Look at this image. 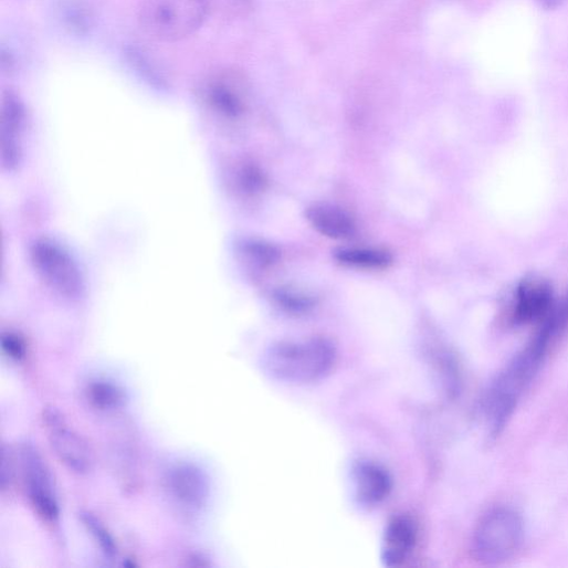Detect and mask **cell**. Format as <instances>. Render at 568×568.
<instances>
[{
    "label": "cell",
    "instance_id": "9",
    "mask_svg": "<svg viewBox=\"0 0 568 568\" xmlns=\"http://www.w3.org/2000/svg\"><path fill=\"white\" fill-rule=\"evenodd\" d=\"M351 486L360 505L375 507L389 497L393 483L383 465L369 459H360L353 464Z\"/></svg>",
    "mask_w": 568,
    "mask_h": 568
},
{
    "label": "cell",
    "instance_id": "20",
    "mask_svg": "<svg viewBox=\"0 0 568 568\" xmlns=\"http://www.w3.org/2000/svg\"><path fill=\"white\" fill-rule=\"evenodd\" d=\"M61 11L64 22L73 31L82 33L88 28L90 15L82 4L67 2L62 7Z\"/></svg>",
    "mask_w": 568,
    "mask_h": 568
},
{
    "label": "cell",
    "instance_id": "6",
    "mask_svg": "<svg viewBox=\"0 0 568 568\" xmlns=\"http://www.w3.org/2000/svg\"><path fill=\"white\" fill-rule=\"evenodd\" d=\"M43 424L50 445L61 463L77 474H86L93 469L94 454L91 446L59 410H44Z\"/></svg>",
    "mask_w": 568,
    "mask_h": 568
},
{
    "label": "cell",
    "instance_id": "1",
    "mask_svg": "<svg viewBox=\"0 0 568 568\" xmlns=\"http://www.w3.org/2000/svg\"><path fill=\"white\" fill-rule=\"evenodd\" d=\"M337 348L326 337L281 341L264 355L262 368L275 381L308 385L324 379L337 362Z\"/></svg>",
    "mask_w": 568,
    "mask_h": 568
},
{
    "label": "cell",
    "instance_id": "8",
    "mask_svg": "<svg viewBox=\"0 0 568 568\" xmlns=\"http://www.w3.org/2000/svg\"><path fill=\"white\" fill-rule=\"evenodd\" d=\"M167 487L173 501L189 511L202 508L209 498V478L199 466L191 463L177 464L170 469Z\"/></svg>",
    "mask_w": 568,
    "mask_h": 568
},
{
    "label": "cell",
    "instance_id": "2",
    "mask_svg": "<svg viewBox=\"0 0 568 568\" xmlns=\"http://www.w3.org/2000/svg\"><path fill=\"white\" fill-rule=\"evenodd\" d=\"M208 10V0H141L138 20L149 38L175 43L196 33Z\"/></svg>",
    "mask_w": 568,
    "mask_h": 568
},
{
    "label": "cell",
    "instance_id": "13",
    "mask_svg": "<svg viewBox=\"0 0 568 568\" xmlns=\"http://www.w3.org/2000/svg\"><path fill=\"white\" fill-rule=\"evenodd\" d=\"M306 215L312 225L328 238L349 239L356 233L351 215L334 204L316 203L308 208Z\"/></svg>",
    "mask_w": 568,
    "mask_h": 568
},
{
    "label": "cell",
    "instance_id": "10",
    "mask_svg": "<svg viewBox=\"0 0 568 568\" xmlns=\"http://www.w3.org/2000/svg\"><path fill=\"white\" fill-rule=\"evenodd\" d=\"M203 98L215 114L227 119H238L245 109L242 82L235 73L224 72L208 81Z\"/></svg>",
    "mask_w": 568,
    "mask_h": 568
},
{
    "label": "cell",
    "instance_id": "7",
    "mask_svg": "<svg viewBox=\"0 0 568 568\" xmlns=\"http://www.w3.org/2000/svg\"><path fill=\"white\" fill-rule=\"evenodd\" d=\"M25 125L23 102L14 92H6L2 101V167L7 171H17L22 164Z\"/></svg>",
    "mask_w": 568,
    "mask_h": 568
},
{
    "label": "cell",
    "instance_id": "16",
    "mask_svg": "<svg viewBox=\"0 0 568 568\" xmlns=\"http://www.w3.org/2000/svg\"><path fill=\"white\" fill-rule=\"evenodd\" d=\"M90 403L101 411H114L124 407L126 395L124 390L109 381L98 380L91 383L86 390Z\"/></svg>",
    "mask_w": 568,
    "mask_h": 568
},
{
    "label": "cell",
    "instance_id": "22",
    "mask_svg": "<svg viewBox=\"0 0 568 568\" xmlns=\"http://www.w3.org/2000/svg\"><path fill=\"white\" fill-rule=\"evenodd\" d=\"M14 455L13 452L10 449L4 445L3 448V464H2V475H0V480H2V488L7 490L9 486H11L14 473H15V465H14Z\"/></svg>",
    "mask_w": 568,
    "mask_h": 568
},
{
    "label": "cell",
    "instance_id": "17",
    "mask_svg": "<svg viewBox=\"0 0 568 568\" xmlns=\"http://www.w3.org/2000/svg\"><path fill=\"white\" fill-rule=\"evenodd\" d=\"M272 298L281 311L294 316L307 315L316 307L313 297L290 288L274 291Z\"/></svg>",
    "mask_w": 568,
    "mask_h": 568
},
{
    "label": "cell",
    "instance_id": "21",
    "mask_svg": "<svg viewBox=\"0 0 568 568\" xmlns=\"http://www.w3.org/2000/svg\"><path fill=\"white\" fill-rule=\"evenodd\" d=\"M2 350L10 359L23 361L28 355V345L21 335L8 332L2 335Z\"/></svg>",
    "mask_w": 568,
    "mask_h": 568
},
{
    "label": "cell",
    "instance_id": "23",
    "mask_svg": "<svg viewBox=\"0 0 568 568\" xmlns=\"http://www.w3.org/2000/svg\"><path fill=\"white\" fill-rule=\"evenodd\" d=\"M535 2L545 11H555L565 3V0H535Z\"/></svg>",
    "mask_w": 568,
    "mask_h": 568
},
{
    "label": "cell",
    "instance_id": "14",
    "mask_svg": "<svg viewBox=\"0 0 568 568\" xmlns=\"http://www.w3.org/2000/svg\"><path fill=\"white\" fill-rule=\"evenodd\" d=\"M335 257L343 264L364 269H385L393 261L388 251L380 249H339Z\"/></svg>",
    "mask_w": 568,
    "mask_h": 568
},
{
    "label": "cell",
    "instance_id": "18",
    "mask_svg": "<svg viewBox=\"0 0 568 568\" xmlns=\"http://www.w3.org/2000/svg\"><path fill=\"white\" fill-rule=\"evenodd\" d=\"M81 519L102 551L108 557H115L118 550L117 544L102 520L91 512H82Z\"/></svg>",
    "mask_w": 568,
    "mask_h": 568
},
{
    "label": "cell",
    "instance_id": "12",
    "mask_svg": "<svg viewBox=\"0 0 568 568\" xmlns=\"http://www.w3.org/2000/svg\"><path fill=\"white\" fill-rule=\"evenodd\" d=\"M551 304L553 293L546 282L524 281L516 292L513 318L518 324L539 320L547 316Z\"/></svg>",
    "mask_w": 568,
    "mask_h": 568
},
{
    "label": "cell",
    "instance_id": "15",
    "mask_svg": "<svg viewBox=\"0 0 568 568\" xmlns=\"http://www.w3.org/2000/svg\"><path fill=\"white\" fill-rule=\"evenodd\" d=\"M238 254L248 265L259 269L272 266L280 259L278 249L260 239H243L238 243Z\"/></svg>",
    "mask_w": 568,
    "mask_h": 568
},
{
    "label": "cell",
    "instance_id": "3",
    "mask_svg": "<svg viewBox=\"0 0 568 568\" xmlns=\"http://www.w3.org/2000/svg\"><path fill=\"white\" fill-rule=\"evenodd\" d=\"M31 260L46 286L59 296L76 302L86 293L85 278L71 252L52 238H40L31 246Z\"/></svg>",
    "mask_w": 568,
    "mask_h": 568
},
{
    "label": "cell",
    "instance_id": "4",
    "mask_svg": "<svg viewBox=\"0 0 568 568\" xmlns=\"http://www.w3.org/2000/svg\"><path fill=\"white\" fill-rule=\"evenodd\" d=\"M523 535L518 514L505 507L494 508L481 518L475 528L473 551L482 562L499 564L518 550Z\"/></svg>",
    "mask_w": 568,
    "mask_h": 568
},
{
    "label": "cell",
    "instance_id": "5",
    "mask_svg": "<svg viewBox=\"0 0 568 568\" xmlns=\"http://www.w3.org/2000/svg\"><path fill=\"white\" fill-rule=\"evenodd\" d=\"M20 461L24 488L32 507L44 522L56 524L60 505L46 461L32 444L22 448Z\"/></svg>",
    "mask_w": 568,
    "mask_h": 568
},
{
    "label": "cell",
    "instance_id": "19",
    "mask_svg": "<svg viewBox=\"0 0 568 568\" xmlns=\"http://www.w3.org/2000/svg\"><path fill=\"white\" fill-rule=\"evenodd\" d=\"M235 183L243 193L253 196L265 189L266 178L259 167L245 164L236 170Z\"/></svg>",
    "mask_w": 568,
    "mask_h": 568
},
{
    "label": "cell",
    "instance_id": "11",
    "mask_svg": "<svg viewBox=\"0 0 568 568\" xmlns=\"http://www.w3.org/2000/svg\"><path fill=\"white\" fill-rule=\"evenodd\" d=\"M418 525L406 514L393 516L386 526L381 543V560L387 567L402 565L418 543Z\"/></svg>",
    "mask_w": 568,
    "mask_h": 568
}]
</instances>
